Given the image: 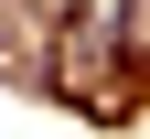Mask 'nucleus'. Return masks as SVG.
Here are the masks:
<instances>
[{"label": "nucleus", "instance_id": "obj_1", "mask_svg": "<svg viewBox=\"0 0 150 139\" xmlns=\"http://www.w3.org/2000/svg\"><path fill=\"white\" fill-rule=\"evenodd\" d=\"M129 11H139V32H129V43H139V54H150V0H129Z\"/></svg>", "mask_w": 150, "mask_h": 139}]
</instances>
